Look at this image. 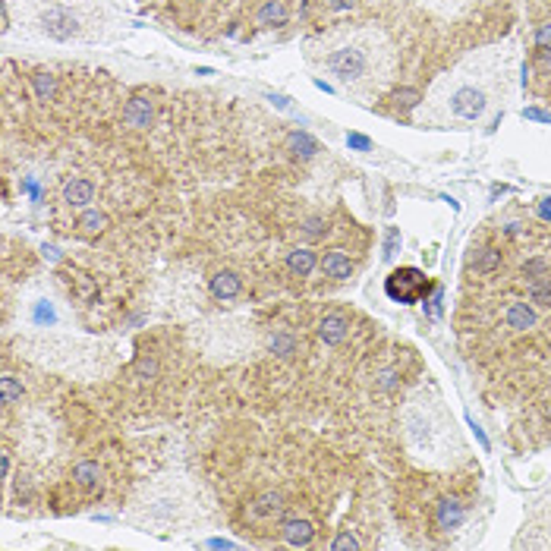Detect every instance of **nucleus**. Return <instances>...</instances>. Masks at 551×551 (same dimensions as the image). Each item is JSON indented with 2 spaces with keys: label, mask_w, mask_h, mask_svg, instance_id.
Returning a JSON list of instances; mask_svg holds the SVG:
<instances>
[{
  "label": "nucleus",
  "mask_w": 551,
  "mask_h": 551,
  "mask_svg": "<svg viewBox=\"0 0 551 551\" xmlns=\"http://www.w3.org/2000/svg\"><path fill=\"white\" fill-rule=\"evenodd\" d=\"M208 548H233V542H227V539H211V542H208Z\"/></svg>",
  "instance_id": "a19ab883"
},
{
  "label": "nucleus",
  "mask_w": 551,
  "mask_h": 551,
  "mask_svg": "<svg viewBox=\"0 0 551 551\" xmlns=\"http://www.w3.org/2000/svg\"><path fill=\"white\" fill-rule=\"evenodd\" d=\"M523 120H539V123H551V111H542V107H526V111H523Z\"/></svg>",
  "instance_id": "f704fd0d"
},
{
  "label": "nucleus",
  "mask_w": 551,
  "mask_h": 551,
  "mask_svg": "<svg viewBox=\"0 0 551 551\" xmlns=\"http://www.w3.org/2000/svg\"><path fill=\"white\" fill-rule=\"evenodd\" d=\"M391 101L400 107V111H416V107H419L426 98H422L419 89H409V85H403V89H397V92L391 95Z\"/></svg>",
  "instance_id": "4be33fe9"
},
{
  "label": "nucleus",
  "mask_w": 551,
  "mask_h": 551,
  "mask_svg": "<svg viewBox=\"0 0 551 551\" xmlns=\"http://www.w3.org/2000/svg\"><path fill=\"white\" fill-rule=\"evenodd\" d=\"M101 466L95 460H82V463H76V469H73V479H76V485H82V488H98L101 485Z\"/></svg>",
  "instance_id": "f3484780"
},
{
  "label": "nucleus",
  "mask_w": 551,
  "mask_h": 551,
  "mask_svg": "<svg viewBox=\"0 0 551 551\" xmlns=\"http://www.w3.org/2000/svg\"><path fill=\"white\" fill-rule=\"evenodd\" d=\"M192 4H202V0H192Z\"/></svg>",
  "instance_id": "c03bdc74"
},
{
  "label": "nucleus",
  "mask_w": 551,
  "mask_h": 551,
  "mask_svg": "<svg viewBox=\"0 0 551 551\" xmlns=\"http://www.w3.org/2000/svg\"><path fill=\"white\" fill-rule=\"evenodd\" d=\"M32 89H35L38 101H54V95H57V79L51 73L38 70V73H32Z\"/></svg>",
  "instance_id": "412c9836"
},
{
  "label": "nucleus",
  "mask_w": 551,
  "mask_h": 551,
  "mask_svg": "<svg viewBox=\"0 0 551 551\" xmlns=\"http://www.w3.org/2000/svg\"><path fill=\"white\" fill-rule=\"evenodd\" d=\"M463 520H466V507H463L457 498H441L438 501V507H435V523H438L445 533L457 529Z\"/></svg>",
  "instance_id": "1a4fd4ad"
},
{
  "label": "nucleus",
  "mask_w": 551,
  "mask_h": 551,
  "mask_svg": "<svg viewBox=\"0 0 551 551\" xmlns=\"http://www.w3.org/2000/svg\"><path fill=\"white\" fill-rule=\"evenodd\" d=\"M280 510H284V495H280V492H265L261 498H255V504H252V516H259V520L280 514Z\"/></svg>",
  "instance_id": "a211bd4d"
},
{
  "label": "nucleus",
  "mask_w": 551,
  "mask_h": 551,
  "mask_svg": "<svg viewBox=\"0 0 551 551\" xmlns=\"http://www.w3.org/2000/svg\"><path fill=\"white\" fill-rule=\"evenodd\" d=\"M529 302L535 306H551V274H539V278H529Z\"/></svg>",
  "instance_id": "6ab92c4d"
},
{
  "label": "nucleus",
  "mask_w": 551,
  "mask_h": 551,
  "mask_svg": "<svg viewBox=\"0 0 551 551\" xmlns=\"http://www.w3.org/2000/svg\"><path fill=\"white\" fill-rule=\"evenodd\" d=\"M438 89H445L441 111H445V120H451V123H476V120L485 117L488 104H492V92L476 79L447 76V82H441Z\"/></svg>",
  "instance_id": "f03ea898"
},
{
  "label": "nucleus",
  "mask_w": 551,
  "mask_h": 551,
  "mask_svg": "<svg viewBox=\"0 0 551 551\" xmlns=\"http://www.w3.org/2000/svg\"><path fill=\"white\" fill-rule=\"evenodd\" d=\"M151 120H154V107H151L149 98L136 95V98H130L123 104V123L132 126V130H149Z\"/></svg>",
  "instance_id": "0eeeda50"
},
{
  "label": "nucleus",
  "mask_w": 551,
  "mask_h": 551,
  "mask_svg": "<svg viewBox=\"0 0 551 551\" xmlns=\"http://www.w3.org/2000/svg\"><path fill=\"white\" fill-rule=\"evenodd\" d=\"M325 4L331 6L334 13H344V10H353V4H356V0H325Z\"/></svg>",
  "instance_id": "e433bc0d"
},
{
  "label": "nucleus",
  "mask_w": 551,
  "mask_h": 551,
  "mask_svg": "<svg viewBox=\"0 0 551 551\" xmlns=\"http://www.w3.org/2000/svg\"><path fill=\"white\" fill-rule=\"evenodd\" d=\"M466 422H469V428H473V435H476V438H479L482 451H488V447H492V441H488V435L482 432V426H479V422H476V419H473V416H469V413H466Z\"/></svg>",
  "instance_id": "72a5a7b5"
},
{
  "label": "nucleus",
  "mask_w": 551,
  "mask_h": 551,
  "mask_svg": "<svg viewBox=\"0 0 551 551\" xmlns=\"http://www.w3.org/2000/svg\"><path fill=\"white\" fill-rule=\"evenodd\" d=\"M95 199V183L85 177H73L70 183L63 186V202L70 208H85L89 202Z\"/></svg>",
  "instance_id": "f8f14e48"
},
{
  "label": "nucleus",
  "mask_w": 551,
  "mask_h": 551,
  "mask_svg": "<svg viewBox=\"0 0 551 551\" xmlns=\"http://www.w3.org/2000/svg\"><path fill=\"white\" fill-rule=\"evenodd\" d=\"M548 271V265H545V259H529V261H523V278H539V274H545Z\"/></svg>",
  "instance_id": "7c9ffc66"
},
{
  "label": "nucleus",
  "mask_w": 551,
  "mask_h": 551,
  "mask_svg": "<svg viewBox=\"0 0 551 551\" xmlns=\"http://www.w3.org/2000/svg\"><path fill=\"white\" fill-rule=\"evenodd\" d=\"M76 227L82 237H101V233L107 230V214L98 211V208H85V211L79 214Z\"/></svg>",
  "instance_id": "dca6fc26"
},
{
  "label": "nucleus",
  "mask_w": 551,
  "mask_h": 551,
  "mask_svg": "<svg viewBox=\"0 0 551 551\" xmlns=\"http://www.w3.org/2000/svg\"><path fill=\"white\" fill-rule=\"evenodd\" d=\"M38 29H42L51 42H70L73 35H79V16L73 10H66V6L54 4V6H48V10L42 13Z\"/></svg>",
  "instance_id": "20e7f679"
},
{
  "label": "nucleus",
  "mask_w": 551,
  "mask_h": 551,
  "mask_svg": "<svg viewBox=\"0 0 551 551\" xmlns=\"http://www.w3.org/2000/svg\"><path fill=\"white\" fill-rule=\"evenodd\" d=\"M287 268H290V274H297V278H309V274L318 268V255H315V249H309V246H299V249H293L287 255Z\"/></svg>",
  "instance_id": "4468645a"
},
{
  "label": "nucleus",
  "mask_w": 551,
  "mask_h": 551,
  "mask_svg": "<svg viewBox=\"0 0 551 551\" xmlns=\"http://www.w3.org/2000/svg\"><path fill=\"white\" fill-rule=\"evenodd\" d=\"M441 299H445V290H441V287H435L432 299L426 302V315H428V318H441Z\"/></svg>",
  "instance_id": "c756f323"
},
{
  "label": "nucleus",
  "mask_w": 551,
  "mask_h": 551,
  "mask_svg": "<svg viewBox=\"0 0 551 551\" xmlns=\"http://www.w3.org/2000/svg\"><path fill=\"white\" fill-rule=\"evenodd\" d=\"M535 48H539V51H551V23L548 25H539V32H535Z\"/></svg>",
  "instance_id": "473e14b6"
},
{
  "label": "nucleus",
  "mask_w": 551,
  "mask_h": 551,
  "mask_svg": "<svg viewBox=\"0 0 551 551\" xmlns=\"http://www.w3.org/2000/svg\"><path fill=\"white\" fill-rule=\"evenodd\" d=\"M397 252H400V230H397V227H388V233H385V252H381V255L391 261Z\"/></svg>",
  "instance_id": "c85d7f7f"
},
{
  "label": "nucleus",
  "mask_w": 551,
  "mask_h": 551,
  "mask_svg": "<svg viewBox=\"0 0 551 551\" xmlns=\"http://www.w3.org/2000/svg\"><path fill=\"white\" fill-rule=\"evenodd\" d=\"M208 290H211V297L221 299V302L237 299L240 293H243V278H240L237 271H230V268H224V271H214L211 280H208Z\"/></svg>",
  "instance_id": "39448f33"
},
{
  "label": "nucleus",
  "mask_w": 551,
  "mask_h": 551,
  "mask_svg": "<svg viewBox=\"0 0 551 551\" xmlns=\"http://www.w3.org/2000/svg\"><path fill=\"white\" fill-rule=\"evenodd\" d=\"M318 268L325 271V278H331V280H347L353 274V261L344 249H328L318 259Z\"/></svg>",
  "instance_id": "6e6552de"
},
{
  "label": "nucleus",
  "mask_w": 551,
  "mask_h": 551,
  "mask_svg": "<svg viewBox=\"0 0 551 551\" xmlns=\"http://www.w3.org/2000/svg\"><path fill=\"white\" fill-rule=\"evenodd\" d=\"M287 151H290L297 161H312L321 149H318V142H315L309 132L297 130V132H290V136H287Z\"/></svg>",
  "instance_id": "2eb2a0df"
},
{
  "label": "nucleus",
  "mask_w": 551,
  "mask_h": 551,
  "mask_svg": "<svg viewBox=\"0 0 551 551\" xmlns=\"http://www.w3.org/2000/svg\"><path fill=\"white\" fill-rule=\"evenodd\" d=\"M0 473H4V479L10 476V454H0Z\"/></svg>",
  "instance_id": "ea45409f"
},
{
  "label": "nucleus",
  "mask_w": 551,
  "mask_h": 551,
  "mask_svg": "<svg viewBox=\"0 0 551 551\" xmlns=\"http://www.w3.org/2000/svg\"><path fill=\"white\" fill-rule=\"evenodd\" d=\"M136 378H142V381L158 378V359H154V356H139L136 359Z\"/></svg>",
  "instance_id": "a878e982"
},
{
  "label": "nucleus",
  "mask_w": 551,
  "mask_h": 551,
  "mask_svg": "<svg viewBox=\"0 0 551 551\" xmlns=\"http://www.w3.org/2000/svg\"><path fill=\"white\" fill-rule=\"evenodd\" d=\"M23 394H25L23 385H19L13 375H4V378H0V403H6V407H10V403H19Z\"/></svg>",
  "instance_id": "5701e85b"
},
{
  "label": "nucleus",
  "mask_w": 551,
  "mask_h": 551,
  "mask_svg": "<svg viewBox=\"0 0 551 551\" xmlns=\"http://www.w3.org/2000/svg\"><path fill=\"white\" fill-rule=\"evenodd\" d=\"M268 350L274 356H280V359H287V356L297 353V338L290 331H274L271 340H268Z\"/></svg>",
  "instance_id": "aec40b11"
},
{
  "label": "nucleus",
  "mask_w": 551,
  "mask_h": 551,
  "mask_svg": "<svg viewBox=\"0 0 551 551\" xmlns=\"http://www.w3.org/2000/svg\"><path fill=\"white\" fill-rule=\"evenodd\" d=\"M432 280L426 278V271H419V268H394L391 274L385 278V293L391 297L394 302H400V306H413V302L426 299L428 293H432Z\"/></svg>",
  "instance_id": "7ed1b4c3"
},
{
  "label": "nucleus",
  "mask_w": 551,
  "mask_h": 551,
  "mask_svg": "<svg viewBox=\"0 0 551 551\" xmlns=\"http://www.w3.org/2000/svg\"><path fill=\"white\" fill-rule=\"evenodd\" d=\"M42 252H44V259H57V249H54V246H44Z\"/></svg>",
  "instance_id": "37998d69"
},
{
  "label": "nucleus",
  "mask_w": 551,
  "mask_h": 551,
  "mask_svg": "<svg viewBox=\"0 0 551 551\" xmlns=\"http://www.w3.org/2000/svg\"><path fill=\"white\" fill-rule=\"evenodd\" d=\"M347 331H350V325H347V318H344V315H338V312L325 315V318L318 321V338H321V344H328V347L344 344Z\"/></svg>",
  "instance_id": "9d476101"
},
{
  "label": "nucleus",
  "mask_w": 551,
  "mask_h": 551,
  "mask_svg": "<svg viewBox=\"0 0 551 551\" xmlns=\"http://www.w3.org/2000/svg\"><path fill=\"white\" fill-rule=\"evenodd\" d=\"M268 101H274V107H280V111H290V98L284 95H268Z\"/></svg>",
  "instance_id": "58836bf2"
},
{
  "label": "nucleus",
  "mask_w": 551,
  "mask_h": 551,
  "mask_svg": "<svg viewBox=\"0 0 551 551\" xmlns=\"http://www.w3.org/2000/svg\"><path fill=\"white\" fill-rule=\"evenodd\" d=\"M32 318H35V325H54V321H57V312H54V306L48 299H38Z\"/></svg>",
  "instance_id": "bb28decb"
},
{
  "label": "nucleus",
  "mask_w": 551,
  "mask_h": 551,
  "mask_svg": "<svg viewBox=\"0 0 551 551\" xmlns=\"http://www.w3.org/2000/svg\"><path fill=\"white\" fill-rule=\"evenodd\" d=\"M347 145L353 151H372V139L362 136V132H347Z\"/></svg>",
  "instance_id": "2f4dec72"
},
{
  "label": "nucleus",
  "mask_w": 551,
  "mask_h": 551,
  "mask_svg": "<svg viewBox=\"0 0 551 551\" xmlns=\"http://www.w3.org/2000/svg\"><path fill=\"white\" fill-rule=\"evenodd\" d=\"M315 89H321V92H328V95H331V85H328V82H321V79H315Z\"/></svg>",
  "instance_id": "79ce46f5"
},
{
  "label": "nucleus",
  "mask_w": 551,
  "mask_h": 551,
  "mask_svg": "<svg viewBox=\"0 0 551 551\" xmlns=\"http://www.w3.org/2000/svg\"><path fill=\"white\" fill-rule=\"evenodd\" d=\"M290 19V10H287L284 0H265V4L255 10V23L271 29V25H284Z\"/></svg>",
  "instance_id": "ddd939ff"
},
{
  "label": "nucleus",
  "mask_w": 551,
  "mask_h": 551,
  "mask_svg": "<svg viewBox=\"0 0 551 551\" xmlns=\"http://www.w3.org/2000/svg\"><path fill=\"white\" fill-rule=\"evenodd\" d=\"M539 218L542 221H551V196H545L539 202Z\"/></svg>",
  "instance_id": "4c0bfd02"
},
{
  "label": "nucleus",
  "mask_w": 551,
  "mask_h": 551,
  "mask_svg": "<svg viewBox=\"0 0 551 551\" xmlns=\"http://www.w3.org/2000/svg\"><path fill=\"white\" fill-rule=\"evenodd\" d=\"M299 230H302V237H306V240H321L328 233V221L321 218V214H312V218L302 221Z\"/></svg>",
  "instance_id": "393cba45"
},
{
  "label": "nucleus",
  "mask_w": 551,
  "mask_h": 551,
  "mask_svg": "<svg viewBox=\"0 0 551 551\" xmlns=\"http://www.w3.org/2000/svg\"><path fill=\"white\" fill-rule=\"evenodd\" d=\"M359 539L350 533V529H344V533H338V539L331 542V551H359Z\"/></svg>",
  "instance_id": "cd10ccee"
},
{
  "label": "nucleus",
  "mask_w": 551,
  "mask_h": 551,
  "mask_svg": "<svg viewBox=\"0 0 551 551\" xmlns=\"http://www.w3.org/2000/svg\"><path fill=\"white\" fill-rule=\"evenodd\" d=\"M504 321H507V328H514V331H529V328H535L539 315H535V309L529 306V302L514 299L507 306V312H504Z\"/></svg>",
  "instance_id": "9b49d317"
},
{
  "label": "nucleus",
  "mask_w": 551,
  "mask_h": 551,
  "mask_svg": "<svg viewBox=\"0 0 551 551\" xmlns=\"http://www.w3.org/2000/svg\"><path fill=\"white\" fill-rule=\"evenodd\" d=\"M280 539H284L287 545H293V548L312 545V539H315L312 520H302V516H290V520H284V523H280Z\"/></svg>",
  "instance_id": "423d86ee"
},
{
  "label": "nucleus",
  "mask_w": 551,
  "mask_h": 551,
  "mask_svg": "<svg viewBox=\"0 0 551 551\" xmlns=\"http://www.w3.org/2000/svg\"><path fill=\"white\" fill-rule=\"evenodd\" d=\"M325 66L347 92L369 95L388 85L394 70V51L381 32H359L350 42L328 51Z\"/></svg>",
  "instance_id": "f257e3e1"
},
{
  "label": "nucleus",
  "mask_w": 551,
  "mask_h": 551,
  "mask_svg": "<svg viewBox=\"0 0 551 551\" xmlns=\"http://www.w3.org/2000/svg\"><path fill=\"white\" fill-rule=\"evenodd\" d=\"M498 268H501V252L498 249L488 246V249H482L479 255H476V271L479 274H492V271H498Z\"/></svg>",
  "instance_id": "b1692460"
},
{
  "label": "nucleus",
  "mask_w": 551,
  "mask_h": 551,
  "mask_svg": "<svg viewBox=\"0 0 551 551\" xmlns=\"http://www.w3.org/2000/svg\"><path fill=\"white\" fill-rule=\"evenodd\" d=\"M23 192H29V196L35 199V202L42 199V186H38V180H35V177H25V180H23Z\"/></svg>",
  "instance_id": "c9c22d12"
}]
</instances>
